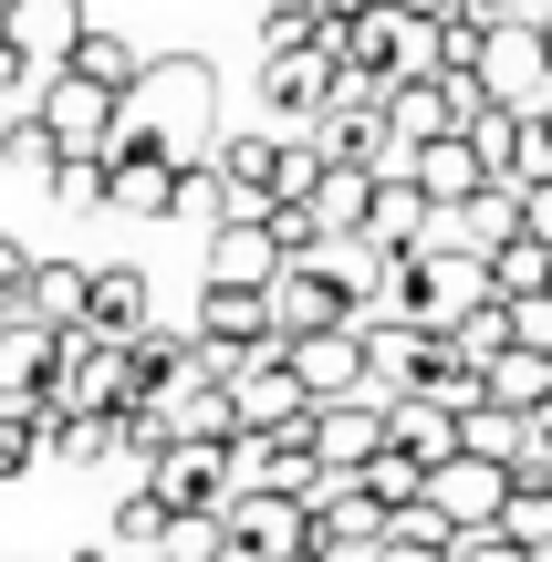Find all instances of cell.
Wrapping results in <instances>:
<instances>
[{"label": "cell", "instance_id": "ffe728a7", "mask_svg": "<svg viewBox=\"0 0 552 562\" xmlns=\"http://www.w3.org/2000/svg\"><path fill=\"white\" fill-rule=\"evenodd\" d=\"M386 448H407L417 469H449V459H459V417H449L438 396H396V406H386Z\"/></svg>", "mask_w": 552, "mask_h": 562}, {"label": "cell", "instance_id": "74e56055", "mask_svg": "<svg viewBox=\"0 0 552 562\" xmlns=\"http://www.w3.org/2000/svg\"><path fill=\"white\" fill-rule=\"evenodd\" d=\"M32 271H42V250H32V240H11V229H0V292L21 302V292H32Z\"/></svg>", "mask_w": 552, "mask_h": 562}, {"label": "cell", "instance_id": "f546056e", "mask_svg": "<svg viewBox=\"0 0 552 562\" xmlns=\"http://www.w3.org/2000/svg\"><path fill=\"white\" fill-rule=\"evenodd\" d=\"M470 146H480V167H491L500 188H521V115H500V104H491V115L470 125Z\"/></svg>", "mask_w": 552, "mask_h": 562}, {"label": "cell", "instance_id": "836d02e7", "mask_svg": "<svg viewBox=\"0 0 552 562\" xmlns=\"http://www.w3.org/2000/svg\"><path fill=\"white\" fill-rule=\"evenodd\" d=\"M365 490H375V501H386V510H407V501H428V469H417L407 448H375V469H365Z\"/></svg>", "mask_w": 552, "mask_h": 562}, {"label": "cell", "instance_id": "b9f144b4", "mask_svg": "<svg viewBox=\"0 0 552 562\" xmlns=\"http://www.w3.org/2000/svg\"><path fill=\"white\" fill-rule=\"evenodd\" d=\"M375 0H313V21H334V32H345V21H365Z\"/></svg>", "mask_w": 552, "mask_h": 562}, {"label": "cell", "instance_id": "c3c4849f", "mask_svg": "<svg viewBox=\"0 0 552 562\" xmlns=\"http://www.w3.org/2000/svg\"><path fill=\"white\" fill-rule=\"evenodd\" d=\"M0 11H11V0H0Z\"/></svg>", "mask_w": 552, "mask_h": 562}, {"label": "cell", "instance_id": "52a82bcc", "mask_svg": "<svg viewBox=\"0 0 552 562\" xmlns=\"http://www.w3.org/2000/svg\"><path fill=\"white\" fill-rule=\"evenodd\" d=\"M480 302H500L491 292V261L480 250H417V292H407V323H428V334H459V323L480 313Z\"/></svg>", "mask_w": 552, "mask_h": 562}, {"label": "cell", "instance_id": "484cf974", "mask_svg": "<svg viewBox=\"0 0 552 562\" xmlns=\"http://www.w3.org/2000/svg\"><path fill=\"white\" fill-rule=\"evenodd\" d=\"M74 74H83V83H104V94H136L146 53H136L125 32H83V42H74Z\"/></svg>", "mask_w": 552, "mask_h": 562}, {"label": "cell", "instance_id": "ba28073f", "mask_svg": "<svg viewBox=\"0 0 552 562\" xmlns=\"http://www.w3.org/2000/svg\"><path fill=\"white\" fill-rule=\"evenodd\" d=\"M229 406H240V438H282V427H313V396L303 375H292V355L271 344V355H250L240 375H229Z\"/></svg>", "mask_w": 552, "mask_h": 562}, {"label": "cell", "instance_id": "d6986e66", "mask_svg": "<svg viewBox=\"0 0 552 562\" xmlns=\"http://www.w3.org/2000/svg\"><path fill=\"white\" fill-rule=\"evenodd\" d=\"M83 313H94V271H83V261H42V271H32V292H21V323L83 334Z\"/></svg>", "mask_w": 552, "mask_h": 562}, {"label": "cell", "instance_id": "30bf717a", "mask_svg": "<svg viewBox=\"0 0 552 562\" xmlns=\"http://www.w3.org/2000/svg\"><path fill=\"white\" fill-rule=\"evenodd\" d=\"M42 125H53L63 136V157H104V146H115V115H125V94H104V83H83L74 63H63L53 83H42Z\"/></svg>", "mask_w": 552, "mask_h": 562}, {"label": "cell", "instance_id": "e575fe53", "mask_svg": "<svg viewBox=\"0 0 552 562\" xmlns=\"http://www.w3.org/2000/svg\"><path fill=\"white\" fill-rule=\"evenodd\" d=\"M459 355H470V364H500V355H511V302H480V313L470 323H459Z\"/></svg>", "mask_w": 552, "mask_h": 562}, {"label": "cell", "instance_id": "cb8c5ba5", "mask_svg": "<svg viewBox=\"0 0 552 562\" xmlns=\"http://www.w3.org/2000/svg\"><path fill=\"white\" fill-rule=\"evenodd\" d=\"M417 396H438L449 417H470V406H491V364H470L449 334H438V355H428V375H417Z\"/></svg>", "mask_w": 552, "mask_h": 562}, {"label": "cell", "instance_id": "7bdbcfd3", "mask_svg": "<svg viewBox=\"0 0 552 562\" xmlns=\"http://www.w3.org/2000/svg\"><path fill=\"white\" fill-rule=\"evenodd\" d=\"M386 562H459V552H438V542H386Z\"/></svg>", "mask_w": 552, "mask_h": 562}, {"label": "cell", "instance_id": "277c9868", "mask_svg": "<svg viewBox=\"0 0 552 562\" xmlns=\"http://www.w3.org/2000/svg\"><path fill=\"white\" fill-rule=\"evenodd\" d=\"M480 83H491L500 115H542V104H552V42H542V21H491Z\"/></svg>", "mask_w": 552, "mask_h": 562}, {"label": "cell", "instance_id": "83f0119b", "mask_svg": "<svg viewBox=\"0 0 552 562\" xmlns=\"http://www.w3.org/2000/svg\"><path fill=\"white\" fill-rule=\"evenodd\" d=\"M240 542H229V510H178L167 521V542H157V562H229Z\"/></svg>", "mask_w": 552, "mask_h": 562}, {"label": "cell", "instance_id": "ac0fdd59", "mask_svg": "<svg viewBox=\"0 0 552 562\" xmlns=\"http://www.w3.org/2000/svg\"><path fill=\"white\" fill-rule=\"evenodd\" d=\"M313 229H324V250L334 240H365V220H375V167H324V188H313Z\"/></svg>", "mask_w": 552, "mask_h": 562}, {"label": "cell", "instance_id": "6da1fadb", "mask_svg": "<svg viewBox=\"0 0 552 562\" xmlns=\"http://www.w3.org/2000/svg\"><path fill=\"white\" fill-rule=\"evenodd\" d=\"M125 115H136L178 167H209V157H219V136H209V115H219V74H209L199 53H146Z\"/></svg>", "mask_w": 552, "mask_h": 562}, {"label": "cell", "instance_id": "1f68e13d", "mask_svg": "<svg viewBox=\"0 0 552 562\" xmlns=\"http://www.w3.org/2000/svg\"><path fill=\"white\" fill-rule=\"evenodd\" d=\"M500 531H511L521 552H542V562H552V490L521 480V490H511V510H500Z\"/></svg>", "mask_w": 552, "mask_h": 562}, {"label": "cell", "instance_id": "7402d4cb", "mask_svg": "<svg viewBox=\"0 0 552 562\" xmlns=\"http://www.w3.org/2000/svg\"><path fill=\"white\" fill-rule=\"evenodd\" d=\"M83 334H104V344H136L146 334V271L136 261H104L94 271V313H83Z\"/></svg>", "mask_w": 552, "mask_h": 562}, {"label": "cell", "instance_id": "8992f818", "mask_svg": "<svg viewBox=\"0 0 552 562\" xmlns=\"http://www.w3.org/2000/svg\"><path fill=\"white\" fill-rule=\"evenodd\" d=\"M271 334L303 344V334H354V281L324 271V261H292L271 281Z\"/></svg>", "mask_w": 552, "mask_h": 562}, {"label": "cell", "instance_id": "8fae6325", "mask_svg": "<svg viewBox=\"0 0 552 562\" xmlns=\"http://www.w3.org/2000/svg\"><path fill=\"white\" fill-rule=\"evenodd\" d=\"M282 271H292V250H282L271 220H219L209 229V281H219V292H271Z\"/></svg>", "mask_w": 552, "mask_h": 562}, {"label": "cell", "instance_id": "5bb4252c", "mask_svg": "<svg viewBox=\"0 0 552 562\" xmlns=\"http://www.w3.org/2000/svg\"><path fill=\"white\" fill-rule=\"evenodd\" d=\"M83 32H94V21H83V0H11V11H0V42H11V53H32L42 74H63Z\"/></svg>", "mask_w": 552, "mask_h": 562}, {"label": "cell", "instance_id": "4dcf8cb0", "mask_svg": "<svg viewBox=\"0 0 552 562\" xmlns=\"http://www.w3.org/2000/svg\"><path fill=\"white\" fill-rule=\"evenodd\" d=\"M167 521H178V510H167V501H157L146 480H136V490L115 501V542H136V552H157V542H167Z\"/></svg>", "mask_w": 552, "mask_h": 562}, {"label": "cell", "instance_id": "d590c367", "mask_svg": "<svg viewBox=\"0 0 552 562\" xmlns=\"http://www.w3.org/2000/svg\"><path fill=\"white\" fill-rule=\"evenodd\" d=\"M53 199L63 209H104V199H115V167H104V157H63L53 167Z\"/></svg>", "mask_w": 552, "mask_h": 562}, {"label": "cell", "instance_id": "5b68a950", "mask_svg": "<svg viewBox=\"0 0 552 562\" xmlns=\"http://www.w3.org/2000/svg\"><path fill=\"white\" fill-rule=\"evenodd\" d=\"M511 490H521V469H500V459H470V448H459L449 469H428V501H438V521H449L459 542H480V531H500V510H511Z\"/></svg>", "mask_w": 552, "mask_h": 562}, {"label": "cell", "instance_id": "e0dca14e", "mask_svg": "<svg viewBox=\"0 0 552 562\" xmlns=\"http://www.w3.org/2000/svg\"><path fill=\"white\" fill-rule=\"evenodd\" d=\"M407 178L428 188V209H470L480 188H500L491 167H480V146H470V136H438V146H407Z\"/></svg>", "mask_w": 552, "mask_h": 562}, {"label": "cell", "instance_id": "603a6c76", "mask_svg": "<svg viewBox=\"0 0 552 562\" xmlns=\"http://www.w3.org/2000/svg\"><path fill=\"white\" fill-rule=\"evenodd\" d=\"M417 229H428V188H417V178H375L365 250H375V261H386V250H417Z\"/></svg>", "mask_w": 552, "mask_h": 562}, {"label": "cell", "instance_id": "f35d334b", "mask_svg": "<svg viewBox=\"0 0 552 562\" xmlns=\"http://www.w3.org/2000/svg\"><path fill=\"white\" fill-rule=\"evenodd\" d=\"M521 240H552V178L521 188Z\"/></svg>", "mask_w": 552, "mask_h": 562}, {"label": "cell", "instance_id": "ee69618b", "mask_svg": "<svg viewBox=\"0 0 552 562\" xmlns=\"http://www.w3.org/2000/svg\"><path fill=\"white\" fill-rule=\"evenodd\" d=\"M521 21H542V32H552V0H521Z\"/></svg>", "mask_w": 552, "mask_h": 562}, {"label": "cell", "instance_id": "44dd1931", "mask_svg": "<svg viewBox=\"0 0 552 562\" xmlns=\"http://www.w3.org/2000/svg\"><path fill=\"white\" fill-rule=\"evenodd\" d=\"M386 136H396V146L470 136V125H459V104H449V74H438V83H396V94H386Z\"/></svg>", "mask_w": 552, "mask_h": 562}, {"label": "cell", "instance_id": "9a60e30c", "mask_svg": "<svg viewBox=\"0 0 552 562\" xmlns=\"http://www.w3.org/2000/svg\"><path fill=\"white\" fill-rule=\"evenodd\" d=\"M199 344H219V355H271V292H219V281H199V323H188Z\"/></svg>", "mask_w": 552, "mask_h": 562}, {"label": "cell", "instance_id": "2e32d148", "mask_svg": "<svg viewBox=\"0 0 552 562\" xmlns=\"http://www.w3.org/2000/svg\"><path fill=\"white\" fill-rule=\"evenodd\" d=\"M282 355H292V375H303L313 406L365 396V334H303V344H282Z\"/></svg>", "mask_w": 552, "mask_h": 562}, {"label": "cell", "instance_id": "60d3db41", "mask_svg": "<svg viewBox=\"0 0 552 562\" xmlns=\"http://www.w3.org/2000/svg\"><path fill=\"white\" fill-rule=\"evenodd\" d=\"M521 480L552 490V417H532V448H521Z\"/></svg>", "mask_w": 552, "mask_h": 562}, {"label": "cell", "instance_id": "4fadbf2b", "mask_svg": "<svg viewBox=\"0 0 552 562\" xmlns=\"http://www.w3.org/2000/svg\"><path fill=\"white\" fill-rule=\"evenodd\" d=\"M386 542H396V510L365 480H334L313 501V552H386Z\"/></svg>", "mask_w": 552, "mask_h": 562}, {"label": "cell", "instance_id": "d4e9b609", "mask_svg": "<svg viewBox=\"0 0 552 562\" xmlns=\"http://www.w3.org/2000/svg\"><path fill=\"white\" fill-rule=\"evenodd\" d=\"M459 448H470V459L521 469V448H532V417H511V406H470V417H459Z\"/></svg>", "mask_w": 552, "mask_h": 562}, {"label": "cell", "instance_id": "7dc6e473", "mask_svg": "<svg viewBox=\"0 0 552 562\" xmlns=\"http://www.w3.org/2000/svg\"><path fill=\"white\" fill-rule=\"evenodd\" d=\"M542 136H552V104H542Z\"/></svg>", "mask_w": 552, "mask_h": 562}, {"label": "cell", "instance_id": "f1b7e54d", "mask_svg": "<svg viewBox=\"0 0 552 562\" xmlns=\"http://www.w3.org/2000/svg\"><path fill=\"white\" fill-rule=\"evenodd\" d=\"M459 220H470V250L491 261V250H511V240H521V188H480Z\"/></svg>", "mask_w": 552, "mask_h": 562}, {"label": "cell", "instance_id": "d6a6232c", "mask_svg": "<svg viewBox=\"0 0 552 562\" xmlns=\"http://www.w3.org/2000/svg\"><path fill=\"white\" fill-rule=\"evenodd\" d=\"M42 448H53V438H42V417H32V406H0V480H32V459H42Z\"/></svg>", "mask_w": 552, "mask_h": 562}, {"label": "cell", "instance_id": "9c48e42d", "mask_svg": "<svg viewBox=\"0 0 552 562\" xmlns=\"http://www.w3.org/2000/svg\"><path fill=\"white\" fill-rule=\"evenodd\" d=\"M229 542L250 562H313V501H292V490H240V501H229Z\"/></svg>", "mask_w": 552, "mask_h": 562}, {"label": "cell", "instance_id": "8d00e7d4", "mask_svg": "<svg viewBox=\"0 0 552 562\" xmlns=\"http://www.w3.org/2000/svg\"><path fill=\"white\" fill-rule=\"evenodd\" d=\"M271 229H282V250H292V261H313V250H324V229H313V209H303V199H282V209H271Z\"/></svg>", "mask_w": 552, "mask_h": 562}, {"label": "cell", "instance_id": "3957f363", "mask_svg": "<svg viewBox=\"0 0 552 562\" xmlns=\"http://www.w3.org/2000/svg\"><path fill=\"white\" fill-rule=\"evenodd\" d=\"M146 490H157L167 510H229V501H240V438H178V448H157Z\"/></svg>", "mask_w": 552, "mask_h": 562}, {"label": "cell", "instance_id": "7a4b0ae2", "mask_svg": "<svg viewBox=\"0 0 552 562\" xmlns=\"http://www.w3.org/2000/svg\"><path fill=\"white\" fill-rule=\"evenodd\" d=\"M334 74H345V32H334V21H303L292 42L261 53V115L282 125V136H313L324 104H334Z\"/></svg>", "mask_w": 552, "mask_h": 562}, {"label": "cell", "instance_id": "4316f807", "mask_svg": "<svg viewBox=\"0 0 552 562\" xmlns=\"http://www.w3.org/2000/svg\"><path fill=\"white\" fill-rule=\"evenodd\" d=\"M0 167H21V178H42V188H53V167H63V136L42 125V104H32V115H0Z\"/></svg>", "mask_w": 552, "mask_h": 562}, {"label": "cell", "instance_id": "bcb514c9", "mask_svg": "<svg viewBox=\"0 0 552 562\" xmlns=\"http://www.w3.org/2000/svg\"><path fill=\"white\" fill-rule=\"evenodd\" d=\"M74 562H115V552H104V542H83V552H74Z\"/></svg>", "mask_w": 552, "mask_h": 562}, {"label": "cell", "instance_id": "ab89813d", "mask_svg": "<svg viewBox=\"0 0 552 562\" xmlns=\"http://www.w3.org/2000/svg\"><path fill=\"white\" fill-rule=\"evenodd\" d=\"M459 562H542V552H521L511 531H480V542H459Z\"/></svg>", "mask_w": 552, "mask_h": 562}, {"label": "cell", "instance_id": "f6af8a7d", "mask_svg": "<svg viewBox=\"0 0 552 562\" xmlns=\"http://www.w3.org/2000/svg\"><path fill=\"white\" fill-rule=\"evenodd\" d=\"M313 562H386V552H313Z\"/></svg>", "mask_w": 552, "mask_h": 562}, {"label": "cell", "instance_id": "7c38bea8", "mask_svg": "<svg viewBox=\"0 0 552 562\" xmlns=\"http://www.w3.org/2000/svg\"><path fill=\"white\" fill-rule=\"evenodd\" d=\"M375 448H386V396H345V406H313V459L334 480H365Z\"/></svg>", "mask_w": 552, "mask_h": 562}]
</instances>
